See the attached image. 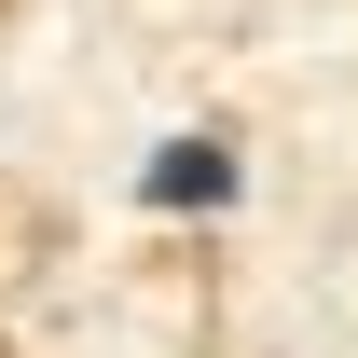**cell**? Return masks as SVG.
<instances>
[{"mask_svg": "<svg viewBox=\"0 0 358 358\" xmlns=\"http://www.w3.org/2000/svg\"><path fill=\"white\" fill-rule=\"evenodd\" d=\"M138 207H234V138H166L138 166Z\"/></svg>", "mask_w": 358, "mask_h": 358, "instance_id": "cell-1", "label": "cell"}]
</instances>
